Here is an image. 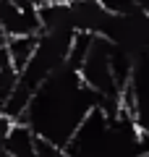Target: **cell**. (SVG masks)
<instances>
[{
  "label": "cell",
  "instance_id": "1",
  "mask_svg": "<svg viewBox=\"0 0 149 157\" xmlns=\"http://www.w3.org/2000/svg\"><path fill=\"white\" fill-rule=\"evenodd\" d=\"M39 37L42 34H18V37H3V50L11 55V60L16 63L18 71L29 66V60L34 58L39 47Z\"/></svg>",
  "mask_w": 149,
  "mask_h": 157
}]
</instances>
